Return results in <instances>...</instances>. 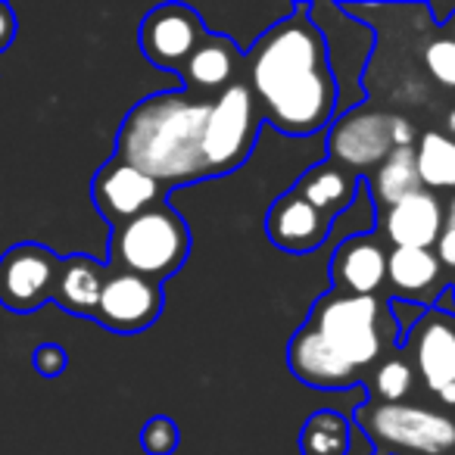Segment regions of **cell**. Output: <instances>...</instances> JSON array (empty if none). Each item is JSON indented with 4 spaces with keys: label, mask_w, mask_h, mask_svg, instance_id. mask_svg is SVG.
Here are the masks:
<instances>
[{
    "label": "cell",
    "mask_w": 455,
    "mask_h": 455,
    "mask_svg": "<svg viewBox=\"0 0 455 455\" xmlns=\"http://www.w3.org/2000/svg\"><path fill=\"white\" fill-rule=\"evenodd\" d=\"M16 13L10 4H0V53L7 51L10 44L16 41Z\"/></svg>",
    "instance_id": "obj_30"
},
{
    "label": "cell",
    "mask_w": 455,
    "mask_h": 455,
    "mask_svg": "<svg viewBox=\"0 0 455 455\" xmlns=\"http://www.w3.org/2000/svg\"><path fill=\"white\" fill-rule=\"evenodd\" d=\"M291 190L297 196H303L312 209H318V212L328 215L331 221H337L355 203L359 178L343 172L340 165H334L331 159H324V163L312 165Z\"/></svg>",
    "instance_id": "obj_21"
},
{
    "label": "cell",
    "mask_w": 455,
    "mask_h": 455,
    "mask_svg": "<svg viewBox=\"0 0 455 455\" xmlns=\"http://www.w3.org/2000/svg\"><path fill=\"white\" fill-rule=\"evenodd\" d=\"M206 35L200 13L190 4H159L144 16L138 32L140 53L150 60L156 69L178 72L184 60L194 53L200 38Z\"/></svg>",
    "instance_id": "obj_11"
},
{
    "label": "cell",
    "mask_w": 455,
    "mask_h": 455,
    "mask_svg": "<svg viewBox=\"0 0 455 455\" xmlns=\"http://www.w3.org/2000/svg\"><path fill=\"white\" fill-rule=\"evenodd\" d=\"M287 365L303 384L322 387V390H347V387L362 384L359 368H353L340 353H334L309 324H303L293 334L291 347H287Z\"/></svg>",
    "instance_id": "obj_16"
},
{
    "label": "cell",
    "mask_w": 455,
    "mask_h": 455,
    "mask_svg": "<svg viewBox=\"0 0 455 455\" xmlns=\"http://www.w3.org/2000/svg\"><path fill=\"white\" fill-rule=\"evenodd\" d=\"M349 443V418H343L334 409H322L309 415L299 434L303 455H347Z\"/></svg>",
    "instance_id": "obj_25"
},
{
    "label": "cell",
    "mask_w": 455,
    "mask_h": 455,
    "mask_svg": "<svg viewBox=\"0 0 455 455\" xmlns=\"http://www.w3.org/2000/svg\"><path fill=\"white\" fill-rule=\"evenodd\" d=\"M424 66L446 88H455V41L436 38L424 47Z\"/></svg>",
    "instance_id": "obj_27"
},
{
    "label": "cell",
    "mask_w": 455,
    "mask_h": 455,
    "mask_svg": "<svg viewBox=\"0 0 455 455\" xmlns=\"http://www.w3.org/2000/svg\"><path fill=\"white\" fill-rule=\"evenodd\" d=\"M241 69H243L241 47L231 38H225V35L206 32L200 38V44L194 47V53L184 60L178 76H181V82H184V91H190V94L206 100V94H212V91L221 94L228 84H235L237 82L235 76Z\"/></svg>",
    "instance_id": "obj_18"
},
{
    "label": "cell",
    "mask_w": 455,
    "mask_h": 455,
    "mask_svg": "<svg viewBox=\"0 0 455 455\" xmlns=\"http://www.w3.org/2000/svg\"><path fill=\"white\" fill-rule=\"evenodd\" d=\"M163 184L116 156L103 163L97 169L94 181H91V200H94L97 212L109 221V228H119L125 221L138 219L140 212L163 203Z\"/></svg>",
    "instance_id": "obj_13"
},
{
    "label": "cell",
    "mask_w": 455,
    "mask_h": 455,
    "mask_svg": "<svg viewBox=\"0 0 455 455\" xmlns=\"http://www.w3.org/2000/svg\"><path fill=\"white\" fill-rule=\"evenodd\" d=\"M209 100L184 88L159 91L128 109L116 134V159L134 165L163 188L209 178L203 159V128Z\"/></svg>",
    "instance_id": "obj_2"
},
{
    "label": "cell",
    "mask_w": 455,
    "mask_h": 455,
    "mask_svg": "<svg viewBox=\"0 0 455 455\" xmlns=\"http://www.w3.org/2000/svg\"><path fill=\"white\" fill-rule=\"evenodd\" d=\"M32 365L41 378H60L69 365V355L60 343H41L38 349L32 353Z\"/></svg>",
    "instance_id": "obj_28"
},
{
    "label": "cell",
    "mask_w": 455,
    "mask_h": 455,
    "mask_svg": "<svg viewBox=\"0 0 455 455\" xmlns=\"http://www.w3.org/2000/svg\"><path fill=\"white\" fill-rule=\"evenodd\" d=\"M368 190H371V200L378 209L393 206V203L424 190L421 178H418V165H415V147H399V150H393L390 156L371 172Z\"/></svg>",
    "instance_id": "obj_22"
},
{
    "label": "cell",
    "mask_w": 455,
    "mask_h": 455,
    "mask_svg": "<svg viewBox=\"0 0 455 455\" xmlns=\"http://www.w3.org/2000/svg\"><path fill=\"white\" fill-rule=\"evenodd\" d=\"M434 253H436V259H440V266H446L455 272V228H443Z\"/></svg>",
    "instance_id": "obj_31"
},
{
    "label": "cell",
    "mask_w": 455,
    "mask_h": 455,
    "mask_svg": "<svg viewBox=\"0 0 455 455\" xmlns=\"http://www.w3.org/2000/svg\"><path fill=\"white\" fill-rule=\"evenodd\" d=\"M163 284L140 278V275L113 272L109 268L94 322L103 324L107 331H113V334H140V331H147L163 315Z\"/></svg>",
    "instance_id": "obj_12"
},
{
    "label": "cell",
    "mask_w": 455,
    "mask_h": 455,
    "mask_svg": "<svg viewBox=\"0 0 455 455\" xmlns=\"http://www.w3.org/2000/svg\"><path fill=\"white\" fill-rule=\"evenodd\" d=\"M374 455H455V415L421 403H362L349 418Z\"/></svg>",
    "instance_id": "obj_5"
},
{
    "label": "cell",
    "mask_w": 455,
    "mask_h": 455,
    "mask_svg": "<svg viewBox=\"0 0 455 455\" xmlns=\"http://www.w3.org/2000/svg\"><path fill=\"white\" fill-rule=\"evenodd\" d=\"M403 353L411 355V368L443 405L455 409L452 365H455V315L427 309L403 343Z\"/></svg>",
    "instance_id": "obj_10"
},
{
    "label": "cell",
    "mask_w": 455,
    "mask_h": 455,
    "mask_svg": "<svg viewBox=\"0 0 455 455\" xmlns=\"http://www.w3.org/2000/svg\"><path fill=\"white\" fill-rule=\"evenodd\" d=\"M331 228H334V221L318 209H312L293 190L281 194L266 215L268 241L284 253H315L324 247V241H331Z\"/></svg>",
    "instance_id": "obj_15"
},
{
    "label": "cell",
    "mask_w": 455,
    "mask_h": 455,
    "mask_svg": "<svg viewBox=\"0 0 455 455\" xmlns=\"http://www.w3.org/2000/svg\"><path fill=\"white\" fill-rule=\"evenodd\" d=\"M347 455H374V443L368 440V434L359 424L349 421V443H347Z\"/></svg>",
    "instance_id": "obj_32"
},
{
    "label": "cell",
    "mask_w": 455,
    "mask_h": 455,
    "mask_svg": "<svg viewBox=\"0 0 455 455\" xmlns=\"http://www.w3.org/2000/svg\"><path fill=\"white\" fill-rule=\"evenodd\" d=\"M452 393H455V365H452Z\"/></svg>",
    "instance_id": "obj_36"
},
{
    "label": "cell",
    "mask_w": 455,
    "mask_h": 455,
    "mask_svg": "<svg viewBox=\"0 0 455 455\" xmlns=\"http://www.w3.org/2000/svg\"><path fill=\"white\" fill-rule=\"evenodd\" d=\"M107 278H109L107 262H97L82 253L66 256V259H60V275L51 303H57L60 309L72 312V315L94 318Z\"/></svg>",
    "instance_id": "obj_20"
},
{
    "label": "cell",
    "mask_w": 455,
    "mask_h": 455,
    "mask_svg": "<svg viewBox=\"0 0 455 455\" xmlns=\"http://www.w3.org/2000/svg\"><path fill=\"white\" fill-rule=\"evenodd\" d=\"M443 32H446V35H443V38L455 41V13H452V16H449V22H446V26H443Z\"/></svg>",
    "instance_id": "obj_34"
},
{
    "label": "cell",
    "mask_w": 455,
    "mask_h": 455,
    "mask_svg": "<svg viewBox=\"0 0 455 455\" xmlns=\"http://www.w3.org/2000/svg\"><path fill=\"white\" fill-rule=\"evenodd\" d=\"M60 256L44 243H13L0 256V306L16 315L38 312L53 299Z\"/></svg>",
    "instance_id": "obj_8"
},
{
    "label": "cell",
    "mask_w": 455,
    "mask_h": 455,
    "mask_svg": "<svg viewBox=\"0 0 455 455\" xmlns=\"http://www.w3.org/2000/svg\"><path fill=\"white\" fill-rule=\"evenodd\" d=\"M190 256L188 221L169 206L156 203L138 219L113 228L109 235V262L113 272L140 275L147 281H169Z\"/></svg>",
    "instance_id": "obj_4"
},
{
    "label": "cell",
    "mask_w": 455,
    "mask_h": 455,
    "mask_svg": "<svg viewBox=\"0 0 455 455\" xmlns=\"http://www.w3.org/2000/svg\"><path fill=\"white\" fill-rule=\"evenodd\" d=\"M387 284L405 303H418L434 309L440 293L446 291L443 266L434 250H390L387 253Z\"/></svg>",
    "instance_id": "obj_19"
},
{
    "label": "cell",
    "mask_w": 455,
    "mask_h": 455,
    "mask_svg": "<svg viewBox=\"0 0 455 455\" xmlns=\"http://www.w3.org/2000/svg\"><path fill=\"white\" fill-rule=\"evenodd\" d=\"M378 225L390 250H434L446 228V212L430 190H418V194L380 209Z\"/></svg>",
    "instance_id": "obj_14"
},
{
    "label": "cell",
    "mask_w": 455,
    "mask_h": 455,
    "mask_svg": "<svg viewBox=\"0 0 455 455\" xmlns=\"http://www.w3.org/2000/svg\"><path fill=\"white\" fill-rule=\"evenodd\" d=\"M331 281L334 291L353 293V297H378L387 284V250L384 241L368 231L340 241L334 259H331Z\"/></svg>",
    "instance_id": "obj_17"
},
{
    "label": "cell",
    "mask_w": 455,
    "mask_h": 455,
    "mask_svg": "<svg viewBox=\"0 0 455 455\" xmlns=\"http://www.w3.org/2000/svg\"><path fill=\"white\" fill-rule=\"evenodd\" d=\"M443 212H446V228H455V196L449 200V206Z\"/></svg>",
    "instance_id": "obj_33"
},
{
    "label": "cell",
    "mask_w": 455,
    "mask_h": 455,
    "mask_svg": "<svg viewBox=\"0 0 455 455\" xmlns=\"http://www.w3.org/2000/svg\"><path fill=\"white\" fill-rule=\"evenodd\" d=\"M452 134H455V109L449 113V138H452Z\"/></svg>",
    "instance_id": "obj_35"
},
{
    "label": "cell",
    "mask_w": 455,
    "mask_h": 455,
    "mask_svg": "<svg viewBox=\"0 0 455 455\" xmlns=\"http://www.w3.org/2000/svg\"><path fill=\"white\" fill-rule=\"evenodd\" d=\"M259 122L262 116L243 82L228 84L209 103V119L203 128V159H206L209 178L228 175L247 163L259 134Z\"/></svg>",
    "instance_id": "obj_6"
},
{
    "label": "cell",
    "mask_w": 455,
    "mask_h": 455,
    "mask_svg": "<svg viewBox=\"0 0 455 455\" xmlns=\"http://www.w3.org/2000/svg\"><path fill=\"white\" fill-rule=\"evenodd\" d=\"M178 443H181V434L169 415H153L140 430V446L147 455H175Z\"/></svg>",
    "instance_id": "obj_26"
},
{
    "label": "cell",
    "mask_w": 455,
    "mask_h": 455,
    "mask_svg": "<svg viewBox=\"0 0 455 455\" xmlns=\"http://www.w3.org/2000/svg\"><path fill=\"white\" fill-rule=\"evenodd\" d=\"M306 324L315 328L322 340L362 374L374 368L380 355L399 349L390 306L380 297H353L331 287L324 297L315 299Z\"/></svg>",
    "instance_id": "obj_3"
},
{
    "label": "cell",
    "mask_w": 455,
    "mask_h": 455,
    "mask_svg": "<svg viewBox=\"0 0 455 455\" xmlns=\"http://www.w3.org/2000/svg\"><path fill=\"white\" fill-rule=\"evenodd\" d=\"M309 20L315 22V28L322 32L324 41V57H328L331 78L337 84V116H347L365 103L362 72H365L368 57L374 51V32L362 20H353L343 10V4H334L337 26L315 20V16H309Z\"/></svg>",
    "instance_id": "obj_7"
},
{
    "label": "cell",
    "mask_w": 455,
    "mask_h": 455,
    "mask_svg": "<svg viewBox=\"0 0 455 455\" xmlns=\"http://www.w3.org/2000/svg\"><path fill=\"white\" fill-rule=\"evenodd\" d=\"M390 318L393 324H396V334H399V347L405 343V337L415 331V324L424 318V312H427V306H418V303H405V299H390Z\"/></svg>",
    "instance_id": "obj_29"
},
{
    "label": "cell",
    "mask_w": 455,
    "mask_h": 455,
    "mask_svg": "<svg viewBox=\"0 0 455 455\" xmlns=\"http://www.w3.org/2000/svg\"><path fill=\"white\" fill-rule=\"evenodd\" d=\"M415 165L424 190H455V138L424 132L415 144Z\"/></svg>",
    "instance_id": "obj_23"
},
{
    "label": "cell",
    "mask_w": 455,
    "mask_h": 455,
    "mask_svg": "<svg viewBox=\"0 0 455 455\" xmlns=\"http://www.w3.org/2000/svg\"><path fill=\"white\" fill-rule=\"evenodd\" d=\"M243 84L259 116L281 134L306 138L331 128L337 119V84L322 32L309 20V4H293V13L243 53Z\"/></svg>",
    "instance_id": "obj_1"
},
{
    "label": "cell",
    "mask_w": 455,
    "mask_h": 455,
    "mask_svg": "<svg viewBox=\"0 0 455 455\" xmlns=\"http://www.w3.org/2000/svg\"><path fill=\"white\" fill-rule=\"evenodd\" d=\"M393 119L396 116L374 113V109H353L347 116H337L328 132V159L355 178L362 172H374L396 150Z\"/></svg>",
    "instance_id": "obj_9"
},
{
    "label": "cell",
    "mask_w": 455,
    "mask_h": 455,
    "mask_svg": "<svg viewBox=\"0 0 455 455\" xmlns=\"http://www.w3.org/2000/svg\"><path fill=\"white\" fill-rule=\"evenodd\" d=\"M415 368L411 359H405L403 347L380 355L368 374V403H409L415 390Z\"/></svg>",
    "instance_id": "obj_24"
}]
</instances>
